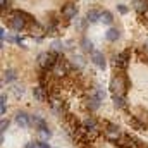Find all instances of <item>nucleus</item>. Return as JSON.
<instances>
[{"label":"nucleus","mask_w":148,"mask_h":148,"mask_svg":"<svg viewBox=\"0 0 148 148\" xmlns=\"http://www.w3.org/2000/svg\"><path fill=\"white\" fill-rule=\"evenodd\" d=\"M110 91L112 95H121V97H126L127 93V88H129V79L124 73L115 74L114 77L110 79Z\"/></svg>","instance_id":"f257e3e1"},{"label":"nucleus","mask_w":148,"mask_h":148,"mask_svg":"<svg viewBox=\"0 0 148 148\" xmlns=\"http://www.w3.org/2000/svg\"><path fill=\"white\" fill-rule=\"evenodd\" d=\"M59 59H60V53L59 52L48 50V52H43V53L38 55V66L41 67V71H52Z\"/></svg>","instance_id":"f03ea898"},{"label":"nucleus","mask_w":148,"mask_h":148,"mask_svg":"<svg viewBox=\"0 0 148 148\" xmlns=\"http://www.w3.org/2000/svg\"><path fill=\"white\" fill-rule=\"evenodd\" d=\"M28 24H29V23H28L23 16H19L17 10H10V12H9V28H10L12 31L21 33L23 29L28 28Z\"/></svg>","instance_id":"7ed1b4c3"},{"label":"nucleus","mask_w":148,"mask_h":148,"mask_svg":"<svg viewBox=\"0 0 148 148\" xmlns=\"http://www.w3.org/2000/svg\"><path fill=\"white\" fill-rule=\"evenodd\" d=\"M103 136L115 145V143L124 136V133L121 131V127H119L117 124H114V122H105V124H103Z\"/></svg>","instance_id":"20e7f679"},{"label":"nucleus","mask_w":148,"mask_h":148,"mask_svg":"<svg viewBox=\"0 0 148 148\" xmlns=\"http://www.w3.org/2000/svg\"><path fill=\"white\" fill-rule=\"evenodd\" d=\"M69 73H71V62H69L67 59L60 57V59L57 60V64L53 66L52 74H53L55 77H64V76H67Z\"/></svg>","instance_id":"39448f33"},{"label":"nucleus","mask_w":148,"mask_h":148,"mask_svg":"<svg viewBox=\"0 0 148 148\" xmlns=\"http://www.w3.org/2000/svg\"><path fill=\"white\" fill-rule=\"evenodd\" d=\"M129 60H131V53H129V50H124V52H121V53L115 57V67H119V69L126 71V69H127Z\"/></svg>","instance_id":"423d86ee"},{"label":"nucleus","mask_w":148,"mask_h":148,"mask_svg":"<svg viewBox=\"0 0 148 148\" xmlns=\"http://www.w3.org/2000/svg\"><path fill=\"white\" fill-rule=\"evenodd\" d=\"M91 62H93L98 69H105V66H107L105 55H103V52H100V50H93V52H91Z\"/></svg>","instance_id":"0eeeda50"},{"label":"nucleus","mask_w":148,"mask_h":148,"mask_svg":"<svg viewBox=\"0 0 148 148\" xmlns=\"http://www.w3.org/2000/svg\"><path fill=\"white\" fill-rule=\"evenodd\" d=\"M60 12H62V17H64V19H69V21H71V19H74V17L77 16V7L69 2V3H66V5L62 7Z\"/></svg>","instance_id":"6e6552de"},{"label":"nucleus","mask_w":148,"mask_h":148,"mask_svg":"<svg viewBox=\"0 0 148 148\" xmlns=\"http://www.w3.org/2000/svg\"><path fill=\"white\" fill-rule=\"evenodd\" d=\"M16 124L21 127H29L31 126V115H28L26 112H17L16 114Z\"/></svg>","instance_id":"1a4fd4ad"},{"label":"nucleus","mask_w":148,"mask_h":148,"mask_svg":"<svg viewBox=\"0 0 148 148\" xmlns=\"http://www.w3.org/2000/svg\"><path fill=\"white\" fill-rule=\"evenodd\" d=\"M33 97H35V100H36V102H45L48 95H47V90H45L43 86H40V84H38V86L33 88Z\"/></svg>","instance_id":"9d476101"},{"label":"nucleus","mask_w":148,"mask_h":148,"mask_svg":"<svg viewBox=\"0 0 148 148\" xmlns=\"http://www.w3.org/2000/svg\"><path fill=\"white\" fill-rule=\"evenodd\" d=\"M31 126H35L36 131H41V129H47L48 127L47 122H45V119L40 117V115H31Z\"/></svg>","instance_id":"9b49d317"},{"label":"nucleus","mask_w":148,"mask_h":148,"mask_svg":"<svg viewBox=\"0 0 148 148\" xmlns=\"http://www.w3.org/2000/svg\"><path fill=\"white\" fill-rule=\"evenodd\" d=\"M81 124H83V127L88 129V131H91V129H98V122H97V119H95L93 115H88Z\"/></svg>","instance_id":"f8f14e48"},{"label":"nucleus","mask_w":148,"mask_h":148,"mask_svg":"<svg viewBox=\"0 0 148 148\" xmlns=\"http://www.w3.org/2000/svg\"><path fill=\"white\" fill-rule=\"evenodd\" d=\"M86 19H88L90 23H98V21L102 19V12H100L98 9H90V10L86 12Z\"/></svg>","instance_id":"ddd939ff"},{"label":"nucleus","mask_w":148,"mask_h":148,"mask_svg":"<svg viewBox=\"0 0 148 148\" xmlns=\"http://www.w3.org/2000/svg\"><path fill=\"white\" fill-rule=\"evenodd\" d=\"M129 126H133L134 129H140V131H143V129H147V124L143 122V121H140V117H136V115H133V117H129Z\"/></svg>","instance_id":"4468645a"},{"label":"nucleus","mask_w":148,"mask_h":148,"mask_svg":"<svg viewBox=\"0 0 148 148\" xmlns=\"http://www.w3.org/2000/svg\"><path fill=\"white\" fill-rule=\"evenodd\" d=\"M105 38H107V41L114 43V41H117V40L121 38V31H119L117 28H110V29L105 33Z\"/></svg>","instance_id":"2eb2a0df"},{"label":"nucleus","mask_w":148,"mask_h":148,"mask_svg":"<svg viewBox=\"0 0 148 148\" xmlns=\"http://www.w3.org/2000/svg\"><path fill=\"white\" fill-rule=\"evenodd\" d=\"M100 102H102V100H98L95 95H90L88 100H86V107H88L90 110H97V109L100 107Z\"/></svg>","instance_id":"dca6fc26"},{"label":"nucleus","mask_w":148,"mask_h":148,"mask_svg":"<svg viewBox=\"0 0 148 148\" xmlns=\"http://www.w3.org/2000/svg\"><path fill=\"white\" fill-rule=\"evenodd\" d=\"M134 10H136L138 14L148 12V0H136V2H134Z\"/></svg>","instance_id":"f3484780"},{"label":"nucleus","mask_w":148,"mask_h":148,"mask_svg":"<svg viewBox=\"0 0 148 148\" xmlns=\"http://www.w3.org/2000/svg\"><path fill=\"white\" fill-rule=\"evenodd\" d=\"M79 45H81V48H83V52H88V53H91L95 48H93V41L91 40H88L86 36L81 38V41H79Z\"/></svg>","instance_id":"a211bd4d"},{"label":"nucleus","mask_w":148,"mask_h":148,"mask_svg":"<svg viewBox=\"0 0 148 148\" xmlns=\"http://www.w3.org/2000/svg\"><path fill=\"white\" fill-rule=\"evenodd\" d=\"M16 77H17V74H16L14 69H7V71L3 73V83L10 84V83H14V81H16Z\"/></svg>","instance_id":"6ab92c4d"},{"label":"nucleus","mask_w":148,"mask_h":148,"mask_svg":"<svg viewBox=\"0 0 148 148\" xmlns=\"http://www.w3.org/2000/svg\"><path fill=\"white\" fill-rule=\"evenodd\" d=\"M112 100H114V105H115L117 109H124V107H126V97L114 95V97H112Z\"/></svg>","instance_id":"aec40b11"},{"label":"nucleus","mask_w":148,"mask_h":148,"mask_svg":"<svg viewBox=\"0 0 148 148\" xmlns=\"http://www.w3.org/2000/svg\"><path fill=\"white\" fill-rule=\"evenodd\" d=\"M24 148H50V145H48L47 141L40 140V141H31V143H28Z\"/></svg>","instance_id":"412c9836"},{"label":"nucleus","mask_w":148,"mask_h":148,"mask_svg":"<svg viewBox=\"0 0 148 148\" xmlns=\"http://www.w3.org/2000/svg\"><path fill=\"white\" fill-rule=\"evenodd\" d=\"M103 24H112V21H114V16H112V12L109 10H103L102 12V19H100Z\"/></svg>","instance_id":"4be33fe9"},{"label":"nucleus","mask_w":148,"mask_h":148,"mask_svg":"<svg viewBox=\"0 0 148 148\" xmlns=\"http://www.w3.org/2000/svg\"><path fill=\"white\" fill-rule=\"evenodd\" d=\"M73 64L77 67V69H83V67H84V59H83L81 55H74L73 57Z\"/></svg>","instance_id":"5701e85b"},{"label":"nucleus","mask_w":148,"mask_h":148,"mask_svg":"<svg viewBox=\"0 0 148 148\" xmlns=\"http://www.w3.org/2000/svg\"><path fill=\"white\" fill-rule=\"evenodd\" d=\"M52 50H55V52H59V53H62L66 48H64V43L62 41H59V40H55L53 43H52Z\"/></svg>","instance_id":"b1692460"},{"label":"nucleus","mask_w":148,"mask_h":148,"mask_svg":"<svg viewBox=\"0 0 148 148\" xmlns=\"http://www.w3.org/2000/svg\"><path fill=\"white\" fill-rule=\"evenodd\" d=\"M93 95H95L98 100H103V98H105V91H103L100 86H95V93H93Z\"/></svg>","instance_id":"393cba45"},{"label":"nucleus","mask_w":148,"mask_h":148,"mask_svg":"<svg viewBox=\"0 0 148 148\" xmlns=\"http://www.w3.org/2000/svg\"><path fill=\"white\" fill-rule=\"evenodd\" d=\"M7 127H9V121H5V119H2V121H0V133L3 134V133L7 131Z\"/></svg>","instance_id":"a878e982"},{"label":"nucleus","mask_w":148,"mask_h":148,"mask_svg":"<svg viewBox=\"0 0 148 148\" xmlns=\"http://www.w3.org/2000/svg\"><path fill=\"white\" fill-rule=\"evenodd\" d=\"M23 93H24L23 84H21V86H19V84H16V86H14V95H16V97H19V95H23Z\"/></svg>","instance_id":"bb28decb"},{"label":"nucleus","mask_w":148,"mask_h":148,"mask_svg":"<svg viewBox=\"0 0 148 148\" xmlns=\"http://www.w3.org/2000/svg\"><path fill=\"white\" fill-rule=\"evenodd\" d=\"M117 10H119L121 14H127V10H129V9H127L124 3H117Z\"/></svg>","instance_id":"cd10ccee"},{"label":"nucleus","mask_w":148,"mask_h":148,"mask_svg":"<svg viewBox=\"0 0 148 148\" xmlns=\"http://www.w3.org/2000/svg\"><path fill=\"white\" fill-rule=\"evenodd\" d=\"M5 9H9V0H2V10L5 12Z\"/></svg>","instance_id":"c85d7f7f"},{"label":"nucleus","mask_w":148,"mask_h":148,"mask_svg":"<svg viewBox=\"0 0 148 148\" xmlns=\"http://www.w3.org/2000/svg\"><path fill=\"white\" fill-rule=\"evenodd\" d=\"M0 112H2V115H5V112H7V107H5V105H0Z\"/></svg>","instance_id":"c756f323"},{"label":"nucleus","mask_w":148,"mask_h":148,"mask_svg":"<svg viewBox=\"0 0 148 148\" xmlns=\"http://www.w3.org/2000/svg\"><path fill=\"white\" fill-rule=\"evenodd\" d=\"M147 148H148V147H147Z\"/></svg>","instance_id":"7c9ffc66"}]
</instances>
